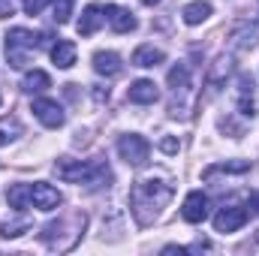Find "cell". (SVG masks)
<instances>
[{
	"mask_svg": "<svg viewBox=\"0 0 259 256\" xmlns=\"http://www.w3.org/2000/svg\"><path fill=\"white\" fill-rule=\"evenodd\" d=\"M208 208H211L208 196L202 190H193V193H187V199H184V205H181V217H184L187 223H202V220L208 217Z\"/></svg>",
	"mask_w": 259,
	"mask_h": 256,
	"instance_id": "8",
	"label": "cell"
},
{
	"mask_svg": "<svg viewBox=\"0 0 259 256\" xmlns=\"http://www.w3.org/2000/svg\"><path fill=\"white\" fill-rule=\"evenodd\" d=\"M49 3H52V0H21V6H24V12H27V15H39Z\"/></svg>",
	"mask_w": 259,
	"mask_h": 256,
	"instance_id": "24",
	"label": "cell"
},
{
	"mask_svg": "<svg viewBox=\"0 0 259 256\" xmlns=\"http://www.w3.org/2000/svg\"><path fill=\"white\" fill-rule=\"evenodd\" d=\"M130 103H139V106H151V103H157L160 100V91H157V84L151 81V78H139V81H133L127 91Z\"/></svg>",
	"mask_w": 259,
	"mask_h": 256,
	"instance_id": "12",
	"label": "cell"
},
{
	"mask_svg": "<svg viewBox=\"0 0 259 256\" xmlns=\"http://www.w3.org/2000/svg\"><path fill=\"white\" fill-rule=\"evenodd\" d=\"M238 112H241V115H259L256 84H253L247 75L238 78Z\"/></svg>",
	"mask_w": 259,
	"mask_h": 256,
	"instance_id": "10",
	"label": "cell"
},
{
	"mask_svg": "<svg viewBox=\"0 0 259 256\" xmlns=\"http://www.w3.org/2000/svg\"><path fill=\"white\" fill-rule=\"evenodd\" d=\"M42 39H46L42 33H33L27 27H12L6 33V61H9V66H15V69L27 66L30 55L42 46Z\"/></svg>",
	"mask_w": 259,
	"mask_h": 256,
	"instance_id": "3",
	"label": "cell"
},
{
	"mask_svg": "<svg viewBox=\"0 0 259 256\" xmlns=\"http://www.w3.org/2000/svg\"><path fill=\"white\" fill-rule=\"evenodd\" d=\"M72 6H75V0H52V18L58 24H66L72 15Z\"/></svg>",
	"mask_w": 259,
	"mask_h": 256,
	"instance_id": "22",
	"label": "cell"
},
{
	"mask_svg": "<svg viewBox=\"0 0 259 256\" xmlns=\"http://www.w3.org/2000/svg\"><path fill=\"white\" fill-rule=\"evenodd\" d=\"M172 199V181L166 175H148L142 181L133 184V193H130V205H133V217L142 223V226H151L163 208L169 205Z\"/></svg>",
	"mask_w": 259,
	"mask_h": 256,
	"instance_id": "1",
	"label": "cell"
},
{
	"mask_svg": "<svg viewBox=\"0 0 259 256\" xmlns=\"http://www.w3.org/2000/svg\"><path fill=\"white\" fill-rule=\"evenodd\" d=\"M169 88H172L175 94L190 88V69H187V64H178V66L169 69Z\"/></svg>",
	"mask_w": 259,
	"mask_h": 256,
	"instance_id": "20",
	"label": "cell"
},
{
	"mask_svg": "<svg viewBox=\"0 0 259 256\" xmlns=\"http://www.w3.org/2000/svg\"><path fill=\"white\" fill-rule=\"evenodd\" d=\"M30 112L39 118V124H46V127H52V130L64 127V121H66V115H64V109H61V103H58V100H49V97H39V100H33Z\"/></svg>",
	"mask_w": 259,
	"mask_h": 256,
	"instance_id": "5",
	"label": "cell"
},
{
	"mask_svg": "<svg viewBox=\"0 0 259 256\" xmlns=\"http://www.w3.org/2000/svg\"><path fill=\"white\" fill-rule=\"evenodd\" d=\"M106 21H109V27L115 30V33H133L136 30V15L130 12V9H124V6H115V3H109L106 9Z\"/></svg>",
	"mask_w": 259,
	"mask_h": 256,
	"instance_id": "9",
	"label": "cell"
},
{
	"mask_svg": "<svg viewBox=\"0 0 259 256\" xmlns=\"http://www.w3.org/2000/svg\"><path fill=\"white\" fill-rule=\"evenodd\" d=\"M61 202H64V196L58 193V187H52V184H46V181L30 184V205H33V208H39V211H55Z\"/></svg>",
	"mask_w": 259,
	"mask_h": 256,
	"instance_id": "6",
	"label": "cell"
},
{
	"mask_svg": "<svg viewBox=\"0 0 259 256\" xmlns=\"http://www.w3.org/2000/svg\"><path fill=\"white\" fill-rule=\"evenodd\" d=\"M18 136H21V124H18V118H3V121H0V145L15 142Z\"/></svg>",
	"mask_w": 259,
	"mask_h": 256,
	"instance_id": "21",
	"label": "cell"
},
{
	"mask_svg": "<svg viewBox=\"0 0 259 256\" xmlns=\"http://www.w3.org/2000/svg\"><path fill=\"white\" fill-rule=\"evenodd\" d=\"M118 154H121V160L127 166H145L148 157H151V145H148L145 136L130 133V136H121L118 139Z\"/></svg>",
	"mask_w": 259,
	"mask_h": 256,
	"instance_id": "4",
	"label": "cell"
},
{
	"mask_svg": "<svg viewBox=\"0 0 259 256\" xmlns=\"http://www.w3.org/2000/svg\"><path fill=\"white\" fill-rule=\"evenodd\" d=\"M6 202H9V208H15V211L27 208V205H30V184H12L9 193H6Z\"/></svg>",
	"mask_w": 259,
	"mask_h": 256,
	"instance_id": "19",
	"label": "cell"
},
{
	"mask_svg": "<svg viewBox=\"0 0 259 256\" xmlns=\"http://www.w3.org/2000/svg\"><path fill=\"white\" fill-rule=\"evenodd\" d=\"M247 223V211L244 208H238V205H229V208H220L217 214H214V229L217 232H238L241 226Z\"/></svg>",
	"mask_w": 259,
	"mask_h": 256,
	"instance_id": "7",
	"label": "cell"
},
{
	"mask_svg": "<svg viewBox=\"0 0 259 256\" xmlns=\"http://www.w3.org/2000/svg\"><path fill=\"white\" fill-rule=\"evenodd\" d=\"M247 208H253V214H259V196H250V202H247Z\"/></svg>",
	"mask_w": 259,
	"mask_h": 256,
	"instance_id": "27",
	"label": "cell"
},
{
	"mask_svg": "<svg viewBox=\"0 0 259 256\" xmlns=\"http://www.w3.org/2000/svg\"><path fill=\"white\" fill-rule=\"evenodd\" d=\"M15 3L18 0H0V18H9L15 12Z\"/></svg>",
	"mask_w": 259,
	"mask_h": 256,
	"instance_id": "25",
	"label": "cell"
},
{
	"mask_svg": "<svg viewBox=\"0 0 259 256\" xmlns=\"http://www.w3.org/2000/svg\"><path fill=\"white\" fill-rule=\"evenodd\" d=\"M27 229H30V220L21 217V220H15V223H3V226H0V235H3V238H18V235H24Z\"/></svg>",
	"mask_w": 259,
	"mask_h": 256,
	"instance_id": "23",
	"label": "cell"
},
{
	"mask_svg": "<svg viewBox=\"0 0 259 256\" xmlns=\"http://www.w3.org/2000/svg\"><path fill=\"white\" fill-rule=\"evenodd\" d=\"M142 3H145V6H154V3H160V0H142Z\"/></svg>",
	"mask_w": 259,
	"mask_h": 256,
	"instance_id": "28",
	"label": "cell"
},
{
	"mask_svg": "<svg viewBox=\"0 0 259 256\" xmlns=\"http://www.w3.org/2000/svg\"><path fill=\"white\" fill-rule=\"evenodd\" d=\"M259 42V24L253 21H244L241 27H235L232 30V49H238V52H247V49H253Z\"/></svg>",
	"mask_w": 259,
	"mask_h": 256,
	"instance_id": "13",
	"label": "cell"
},
{
	"mask_svg": "<svg viewBox=\"0 0 259 256\" xmlns=\"http://www.w3.org/2000/svg\"><path fill=\"white\" fill-rule=\"evenodd\" d=\"M163 61H166V52L151 46V42H145V46H139L133 52V66H142V69H151V66L163 64Z\"/></svg>",
	"mask_w": 259,
	"mask_h": 256,
	"instance_id": "14",
	"label": "cell"
},
{
	"mask_svg": "<svg viewBox=\"0 0 259 256\" xmlns=\"http://www.w3.org/2000/svg\"><path fill=\"white\" fill-rule=\"evenodd\" d=\"M160 148H163L166 154H175V151H178V142H175V139H163V142H160Z\"/></svg>",
	"mask_w": 259,
	"mask_h": 256,
	"instance_id": "26",
	"label": "cell"
},
{
	"mask_svg": "<svg viewBox=\"0 0 259 256\" xmlns=\"http://www.w3.org/2000/svg\"><path fill=\"white\" fill-rule=\"evenodd\" d=\"M121 58H118V55H115V52H97V55H94V69H97V72H100V75H109V78H112V75H118V72H121Z\"/></svg>",
	"mask_w": 259,
	"mask_h": 256,
	"instance_id": "17",
	"label": "cell"
},
{
	"mask_svg": "<svg viewBox=\"0 0 259 256\" xmlns=\"http://www.w3.org/2000/svg\"><path fill=\"white\" fill-rule=\"evenodd\" d=\"M21 88H24L27 94H39V91H49V88H52V78H49V72H42V69H30V72L24 75Z\"/></svg>",
	"mask_w": 259,
	"mask_h": 256,
	"instance_id": "18",
	"label": "cell"
},
{
	"mask_svg": "<svg viewBox=\"0 0 259 256\" xmlns=\"http://www.w3.org/2000/svg\"><path fill=\"white\" fill-rule=\"evenodd\" d=\"M208 15H211V3L208 0H193V3H187L184 6V12H181V18H184V24H202V21H208Z\"/></svg>",
	"mask_w": 259,
	"mask_h": 256,
	"instance_id": "16",
	"label": "cell"
},
{
	"mask_svg": "<svg viewBox=\"0 0 259 256\" xmlns=\"http://www.w3.org/2000/svg\"><path fill=\"white\" fill-rule=\"evenodd\" d=\"M58 178L66 184H88V187H109L112 181V169L106 163H94V160H72V157H61L55 163Z\"/></svg>",
	"mask_w": 259,
	"mask_h": 256,
	"instance_id": "2",
	"label": "cell"
},
{
	"mask_svg": "<svg viewBox=\"0 0 259 256\" xmlns=\"http://www.w3.org/2000/svg\"><path fill=\"white\" fill-rule=\"evenodd\" d=\"M106 24V12H103V6H97V3H91L84 12H81V18H78V24H75V30L81 33V36H94L100 27Z\"/></svg>",
	"mask_w": 259,
	"mask_h": 256,
	"instance_id": "11",
	"label": "cell"
},
{
	"mask_svg": "<svg viewBox=\"0 0 259 256\" xmlns=\"http://www.w3.org/2000/svg\"><path fill=\"white\" fill-rule=\"evenodd\" d=\"M52 61H55L58 69H69V66L75 64V42L58 39V42L52 46Z\"/></svg>",
	"mask_w": 259,
	"mask_h": 256,
	"instance_id": "15",
	"label": "cell"
}]
</instances>
